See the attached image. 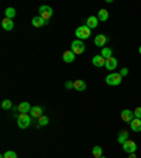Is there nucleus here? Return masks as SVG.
I'll return each instance as SVG.
<instances>
[{"instance_id": "26", "label": "nucleus", "mask_w": 141, "mask_h": 158, "mask_svg": "<svg viewBox=\"0 0 141 158\" xmlns=\"http://www.w3.org/2000/svg\"><path fill=\"white\" fill-rule=\"evenodd\" d=\"M3 155H4V158H17V154L14 151H6Z\"/></svg>"}, {"instance_id": "21", "label": "nucleus", "mask_w": 141, "mask_h": 158, "mask_svg": "<svg viewBox=\"0 0 141 158\" xmlns=\"http://www.w3.org/2000/svg\"><path fill=\"white\" fill-rule=\"evenodd\" d=\"M112 54H113V51H112V48H109V47H105V48H102V52H100V55L103 56V58H110L112 56Z\"/></svg>"}, {"instance_id": "10", "label": "nucleus", "mask_w": 141, "mask_h": 158, "mask_svg": "<svg viewBox=\"0 0 141 158\" xmlns=\"http://www.w3.org/2000/svg\"><path fill=\"white\" fill-rule=\"evenodd\" d=\"M105 68L109 69V71H114V69L117 68V59H116L114 56H110V58H107V59H106Z\"/></svg>"}, {"instance_id": "2", "label": "nucleus", "mask_w": 141, "mask_h": 158, "mask_svg": "<svg viewBox=\"0 0 141 158\" xmlns=\"http://www.w3.org/2000/svg\"><path fill=\"white\" fill-rule=\"evenodd\" d=\"M17 124L20 128H27L31 124V117L28 113H20V116H17Z\"/></svg>"}, {"instance_id": "4", "label": "nucleus", "mask_w": 141, "mask_h": 158, "mask_svg": "<svg viewBox=\"0 0 141 158\" xmlns=\"http://www.w3.org/2000/svg\"><path fill=\"white\" fill-rule=\"evenodd\" d=\"M71 51L75 52L76 55L85 52V44H83L82 40H75V41H72V44H71Z\"/></svg>"}, {"instance_id": "5", "label": "nucleus", "mask_w": 141, "mask_h": 158, "mask_svg": "<svg viewBox=\"0 0 141 158\" xmlns=\"http://www.w3.org/2000/svg\"><path fill=\"white\" fill-rule=\"evenodd\" d=\"M38 13H39V17H43V19L47 21L48 19H51V17H52L54 10L51 9L49 6H41L38 9Z\"/></svg>"}, {"instance_id": "32", "label": "nucleus", "mask_w": 141, "mask_h": 158, "mask_svg": "<svg viewBox=\"0 0 141 158\" xmlns=\"http://www.w3.org/2000/svg\"><path fill=\"white\" fill-rule=\"evenodd\" d=\"M100 158H106V157H103V155H102V157H100Z\"/></svg>"}, {"instance_id": "6", "label": "nucleus", "mask_w": 141, "mask_h": 158, "mask_svg": "<svg viewBox=\"0 0 141 158\" xmlns=\"http://www.w3.org/2000/svg\"><path fill=\"white\" fill-rule=\"evenodd\" d=\"M123 150H124L126 152H128V154H134L135 150H137V144H135L133 140H130V138H128L127 141L123 144Z\"/></svg>"}, {"instance_id": "9", "label": "nucleus", "mask_w": 141, "mask_h": 158, "mask_svg": "<svg viewBox=\"0 0 141 158\" xmlns=\"http://www.w3.org/2000/svg\"><path fill=\"white\" fill-rule=\"evenodd\" d=\"M92 64L96 68H102V66L106 65V58H103L102 55H95L92 59Z\"/></svg>"}, {"instance_id": "16", "label": "nucleus", "mask_w": 141, "mask_h": 158, "mask_svg": "<svg viewBox=\"0 0 141 158\" xmlns=\"http://www.w3.org/2000/svg\"><path fill=\"white\" fill-rule=\"evenodd\" d=\"M130 127H131L133 131L140 133L141 131V118H133V122L130 123Z\"/></svg>"}, {"instance_id": "1", "label": "nucleus", "mask_w": 141, "mask_h": 158, "mask_svg": "<svg viewBox=\"0 0 141 158\" xmlns=\"http://www.w3.org/2000/svg\"><path fill=\"white\" fill-rule=\"evenodd\" d=\"M122 81H123V76L117 72H112L106 76V83L110 86H118L122 83Z\"/></svg>"}, {"instance_id": "13", "label": "nucleus", "mask_w": 141, "mask_h": 158, "mask_svg": "<svg viewBox=\"0 0 141 158\" xmlns=\"http://www.w3.org/2000/svg\"><path fill=\"white\" fill-rule=\"evenodd\" d=\"M31 105H30L28 102H21L19 106H17V110H19L20 113H30L31 112Z\"/></svg>"}, {"instance_id": "7", "label": "nucleus", "mask_w": 141, "mask_h": 158, "mask_svg": "<svg viewBox=\"0 0 141 158\" xmlns=\"http://www.w3.org/2000/svg\"><path fill=\"white\" fill-rule=\"evenodd\" d=\"M133 118H134V112L131 110H128V109H124L122 112V120L126 123H131Z\"/></svg>"}, {"instance_id": "27", "label": "nucleus", "mask_w": 141, "mask_h": 158, "mask_svg": "<svg viewBox=\"0 0 141 158\" xmlns=\"http://www.w3.org/2000/svg\"><path fill=\"white\" fill-rule=\"evenodd\" d=\"M134 117L135 118H141V106L134 109Z\"/></svg>"}, {"instance_id": "29", "label": "nucleus", "mask_w": 141, "mask_h": 158, "mask_svg": "<svg viewBox=\"0 0 141 158\" xmlns=\"http://www.w3.org/2000/svg\"><path fill=\"white\" fill-rule=\"evenodd\" d=\"M65 88H66V89H72V88H73V82H71V81L65 82Z\"/></svg>"}, {"instance_id": "18", "label": "nucleus", "mask_w": 141, "mask_h": 158, "mask_svg": "<svg viewBox=\"0 0 141 158\" xmlns=\"http://www.w3.org/2000/svg\"><path fill=\"white\" fill-rule=\"evenodd\" d=\"M31 117H41L43 116V107H39V106H33L31 109Z\"/></svg>"}, {"instance_id": "30", "label": "nucleus", "mask_w": 141, "mask_h": 158, "mask_svg": "<svg viewBox=\"0 0 141 158\" xmlns=\"http://www.w3.org/2000/svg\"><path fill=\"white\" fill-rule=\"evenodd\" d=\"M128 158H137V157H135V152H134V154H130V157H128Z\"/></svg>"}, {"instance_id": "31", "label": "nucleus", "mask_w": 141, "mask_h": 158, "mask_svg": "<svg viewBox=\"0 0 141 158\" xmlns=\"http://www.w3.org/2000/svg\"><path fill=\"white\" fill-rule=\"evenodd\" d=\"M138 52H140V54H141V45H140V48H138Z\"/></svg>"}, {"instance_id": "25", "label": "nucleus", "mask_w": 141, "mask_h": 158, "mask_svg": "<svg viewBox=\"0 0 141 158\" xmlns=\"http://www.w3.org/2000/svg\"><path fill=\"white\" fill-rule=\"evenodd\" d=\"M48 122H49V120H48V117H47V116H41V117H38V124L39 126H47V124H48Z\"/></svg>"}, {"instance_id": "11", "label": "nucleus", "mask_w": 141, "mask_h": 158, "mask_svg": "<svg viewBox=\"0 0 141 158\" xmlns=\"http://www.w3.org/2000/svg\"><path fill=\"white\" fill-rule=\"evenodd\" d=\"M75 58H76V54L72 52L71 49H69V51H65V52H64V55H62L64 62H66V64L73 62V61H75Z\"/></svg>"}, {"instance_id": "28", "label": "nucleus", "mask_w": 141, "mask_h": 158, "mask_svg": "<svg viewBox=\"0 0 141 158\" xmlns=\"http://www.w3.org/2000/svg\"><path fill=\"white\" fill-rule=\"evenodd\" d=\"M120 75H122V76H127L128 75V69L127 68H122V71H120Z\"/></svg>"}, {"instance_id": "24", "label": "nucleus", "mask_w": 141, "mask_h": 158, "mask_svg": "<svg viewBox=\"0 0 141 158\" xmlns=\"http://www.w3.org/2000/svg\"><path fill=\"white\" fill-rule=\"evenodd\" d=\"M2 107H3L4 110H9V109H11V107H13V105H11V100H9V99L3 100V102H2Z\"/></svg>"}, {"instance_id": "17", "label": "nucleus", "mask_w": 141, "mask_h": 158, "mask_svg": "<svg viewBox=\"0 0 141 158\" xmlns=\"http://www.w3.org/2000/svg\"><path fill=\"white\" fill-rule=\"evenodd\" d=\"M31 23H33L34 27H43V26H45V24H47V21L43 19V17L37 16V17H34V19L31 20Z\"/></svg>"}, {"instance_id": "12", "label": "nucleus", "mask_w": 141, "mask_h": 158, "mask_svg": "<svg viewBox=\"0 0 141 158\" xmlns=\"http://www.w3.org/2000/svg\"><path fill=\"white\" fill-rule=\"evenodd\" d=\"M73 89L78 90V92H83V90H86V82L82 79H76L73 82Z\"/></svg>"}, {"instance_id": "22", "label": "nucleus", "mask_w": 141, "mask_h": 158, "mask_svg": "<svg viewBox=\"0 0 141 158\" xmlns=\"http://www.w3.org/2000/svg\"><path fill=\"white\" fill-rule=\"evenodd\" d=\"M93 157L95 158H100L103 155V150H102V147H99V145H95L93 147Z\"/></svg>"}, {"instance_id": "23", "label": "nucleus", "mask_w": 141, "mask_h": 158, "mask_svg": "<svg viewBox=\"0 0 141 158\" xmlns=\"http://www.w3.org/2000/svg\"><path fill=\"white\" fill-rule=\"evenodd\" d=\"M4 14H6V19L13 20V17L16 16V10H14L13 7H7L6 11H4Z\"/></svg>"}, {"instance_id": "8", "label": "nucleus", "mask_w": 141, "mask_h": 158, "mask_svg": "<svg viewBox=\"0 0 141 158\" xmlns=\"http://www.w3.org/2000/svg\"><path fill=\"white\" fill-rule=\"evenodd\" d=\"M106 43H107V37L103 35V34H97V35L95 37V45H96V47L105 48Z\"/></svg>"}, {"instance_id": "20", "label": "nucleus", "mask_w": 141, "mask_h": 158, "mask_svg": "<svg viewBox=\"0 0 141 158\" xmlns=\"http://www.w3.org/2000/svg\"><path fill=\"white\" fill-rule=\"evenodd\" d=\"M97 19H99V21H106V20L109 19V11H107V10H106V9L99 10Z\"/></svg>"}, {"instance_id": "14", "label": "nucleus", "mask_w": 141, "mask_h": 158, "mask_svg": "<svg viewBox=\"0 0 141 158\" xmlns=\"http://www.w3.org/2000/svg\"><path fill=\"white\" fill-rule=\"evenodd\" d=\"M2 27H3L6 31H11V30L14 28V23H13V20H10V19H6L4 17L3 20H2Z\"/></svg>"}, {"instance_id": "19", "label": "nucleus", "mask_w": 141, "mask_h": 158, "mask_svg": "<svg viewBox=\"0 0 141 158\" xmlns=\"http://www.w3.org/2000/svg\"><path fill=\"white\" fill-rule=\"evenodd\" d=\"M128 140V131H126V130H123V131L118 133V137H117V141L120 143V144H124L126 141Z\"/></svg>"}, {"instance_id": "15", "label": "nucleus", "mask_w": 141, "mask_h": 158, "mask_svg": "<svg viewBox=\"0 0 141 158\" xmlns=\"http://www.w3.org/2000/svg\"><path fill=\"white\" fill-rule=\"evenodd\" d=\"M86 26H88L90 30L96 28V27L99 26V19H97L96 16H90V17L88 19V21H86Z\"/></svg>"}, {"instance_id": "3", "label": "nucleus", "mask_w": 141, "mask_h": 158, "mask_svg": "<svg viewBox=\"0 0 141 158\" xmlns=\"http://www.w3.org/2000/svg\"><path fill=\"white\" fill-rule=\"evenodd\" d=\"M76 34V38L78 40H88L89 37H90V28H89L88 26H79L78 28H76L75 31Z\"/></svg>"}]
</instances>
